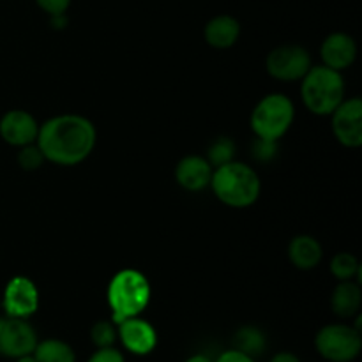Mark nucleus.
Instances as JSON below:
<instances>
[{"label": "nucleus", "mask_w": 362, "mask_h": 362, "mask_svg": "<svg viewBox=\"0 0 362 362\" xmlns=\"http://www.w3.org/2000/svg\"><path fill=\"white\" fill-rule=\"evenodd\" d=\"M184 362H212L209 359L207 356H204V354H197V356H191L189 359H186Z\"/></svg>", "instance_id": "obj_30"}, {"label": "nucleus", "mask_w": 362, "mask_h": 362, "mask_svg": "<svg viewBox=\"0 0 362 362\" xmlns=\"http://www.w3.org/2000/svg\"><path fill=\"white\" fill-rule=\"evenodd\" d=\"M320 55L324 66L341 73L356 62L357 45L352 35L345 34V32H332L322 42Z\"/></svg>", "instance_id": "obj_13"}, {"label": "nucleus", "mask_w": 362, "mask_h": 362, "mask_svg": "<svg viewBox=\"0 0 362 362\" xmlns=\"http://www.w3.org/2000/svg\"><path fill=\"white\" fill-rule=\"evenodd\" d=\"M271 362H303V361H300L299 357L292 352H279L272 357Z\"/></svg>", "instance_id": "obj_28"}, {"label": "nucleus", "mask_w": 362, "mask_h": 362, "mask_svg": "<svg viewBox=\"0 0 362 362\" xmlns=\"http://www.w3.org/2000/svg\"><path fill=\"white\" fill-rule=\"evenodd\" d=\"M212 362H257V361H255V357L247 356V354L240 352V350L232 349V350H226V352H223L218 359L212 361Z\"/></svg>", "instance_id": "obj_27"}, {"label": "nucleus", "mask_w": 362, "mask_h": 362, "mask_svg": "<svg viewBox=\"0 0 362 362\" xmlns=\"http://www.w3.org/2000/svg\"><path fill=\"white\" fill-rule=\"evenodd\" d=\"M2 308L7 318H30L39 308V290L34 281L16 276L4 288Z\"/></svg>", "instance_id": "obj_8"}, {"label": "nucleus", "mask_w": 362, "mask_h": 362, "mask_svg": "<svg viewBox=\"0 0 362 362\" xmlns=\"http://www.w3.org/2000/svg\"><path fill=\"white\" fill-rule=\"evenodd\" d=\"M300 98L315 115H331L345 99V81L339 71L327 66H311L300 80Z\"/></svg>", "instance_id": "obj_4"}, {"label": "nucleus", "mask_w": 362, "mask_h": 362, "mask_svg": "<svg viewBox=\"0 0 362 362\" xmlns=\"http://www.w3.org/2000/svg\"><path fill=\"white\" fill-rule=\"evenodd\" d=\"M32 354L37 362H76V354H74L73 346L55 338L37 341Z\"/></svg>", "instance_id": "obj_18"}, {"label": "nucleus", "mask_w": 362, "mask_h": 362, "mask_svg": "<svg viewBox=\"0 0 362 362\" xmlns=\"http://www.w3.org/2000/svg\"><path fill=\"white\" fill-rule=\"evenodd\" d=\"M14 362H37V361H35L34 354H28V356L18 357V359H14Z\"/></svg>", "instance_id": "obj_31"}, {"label": "nucleus", "mask_w": 362, "mask_h": 362, "mask_svg": "<svg viewBox=\"0 0 362 362\" xmlns=\"http://www.w3.org/2000/svg\"><path fill=\"white\" fill-rule=\"evenodd\" d=\"M90 339L98 349H106V346H113L119 339L117 336V327L113 322L99 320L98 324L92 325L90 329Z\"/></svg>", "instance_id": "obj_22"}, {"label": "nucleus", "mask_w": 362, "mask_h": 362, "mask_svg": "<svg viewBox=\"0 0 362 362\" xmlns=\"http://www.w3.org/2000/svg\"><path fill=\"white\" fill-rule=\"evenodd\" d=\"M73 0H35L39 9L45 11L48 16H57V14H66L71 7Z\"/></svg>", "instance_id": "obj_24"}, {"label": "nucleus", "mask_w": 362, "mask_h": 362, "mask_svg": "<svg viewBox=\"0 0 362 362\" xmlns=\"http://www.w3.org/2000/svg\"><path fill=\"white\" fill-rule=\"evenodd\" d=\"M204 37L207 45L216 49L232 48L240 37V23L230 14H218L211 18L204 28Z\"/></svg>", "instance_id": "obj_15"}, {"label": "nucleus", "mask_w": 362, "mask_h": 362, "mask_svg": "<svg viewBox=\"0 0 362 362\" xmlns=\"http://www.w3.org/2000/svg\"><path fill=\"white\" fill-rule=\"evenodd\" d=\"M265 345H267V339H265V334L258 327L246 325V327L237 331L235 349L240 350V352L247 354L251 357H257L264 352Z\"/></svg>", "instance_id": "obj_19"}, {"label": "nucleus", "mask_w": 362, "mask_h": 362, "mask_svg": "<svg viewBox=\"0 0 362 362\" xmlns=\"http://www.w3.org/2000/svg\"><path fill=\"white\" fill-rule=\"evenodd\" d=\"M362 303V292L359 283L339 281L338 286L332 290L331 308L336 317L339 318H352L359 315Z\"/></svg>", "instance_id": "obj_17"}, {"label": "nucleus", "mask_w": 362, "mask_h": 362, "mask_svg": "<svg viewBox=\"0 0 362 362\" xmlns=\"http://www.w3.org/2000/svg\"><path fill=\"white\" fill-rule=\"evenodd\" d=\"M98 140L94 124L76 113L57 115L46 120L37 133V147L46 161L74 166L92 154Z\"/></svg>", "instance_id": "obj_1"}, {"label": "nucleus", "mask_w": 362, "mask_h": 362, "mask_svg": "<svg viewBox=\"0 0 362 362\" xmlns=\"http://www.w3.org/2000/svg\"><path fill=\"white\" fill-rule=\"evenodd\" d=\"M332 133L336 140L349 148L362 145V101L359 98L343 99L341 105L331 113Z\"/></svg>", "instance_id": "obj_9"}, {"label": "nucleus", "mask_w": 362, "mask_h": 362, "mask_svg": "<svg viewBox=\"0 0 362 362\" xmlns=\"http://www.w3.org/2000/svg\"><path fill=\"white\" fill-rule=\"evenodd\" d=\"M331 274L338 281H350L357 276H361L359 260L352 253H338L331 260Z\"/></svg>", "instance_id": "obj_20"}, {"label": "nucleus", "mask_w": 362, "mask_h": 362, "mask_svg": "<svg viewBox=\"0 0 362 362\" xmlns=\"http://www.w3.org/2000/svg\"><path fill=\"white\" fill-rule=\"evenodd\" d=\"M324 257L322 244L311 235H297L288 244V258L293 267L300 271H311L320 264Z\"/></svg>", "instance_id": "obj_16"}, {"label": "nucleus", "mask_w": 362, "mask_h": 362, "mask_svg": "<svg viewBox=\"0 0 362 362\" xmlns=\"http://www.w3.org/2000/svg\"><path fill=\"white\" fill-rule=\"evenodd\" d=\"M151 283L140 271L124 269L117 272L106 292L113 324L117 325L126 318L140 317L151 303Z\"/></svg>", "instance_id": "obj_3"}, {"label": "nucleus", "mask_w": 362, "mask_h": 362, "mask_svg": "<svg viewBox=\"0 0 362 362\" xmlns=\"http://www.w3.org/2000/svg\"><path fill=\"white\" fill-rule=\"evenodd\" d=\"M315 349L329 362H352L362 350L361 331L346 324H331L315 336Z\"/></svg>", "instance_id": "obj_6"}, {"label": "nucleus", "mask_w": 362, "mask_h": 362, "mask_svg": "<svg viewBox=\"0 0 362 362\" xmlns=\"http://www.w3.org/2000/svg\"><path fill=\"white\" fill-rule=\"evenodd\" d=\"M87 362H126V359H124V354L115 346H106V349L95 350Z\"/></svg>", "instance_id": "obj_25"}, {"label": "nucleus", "mask_w": 362, "mask_h": 362, "mask_svg": "<svg viewBox=\"0 0 362 362\" xmlns=\"http://www.w3.org/2000/svg\"><path fill=\"white\" fill-rule=\"evenodd\" d=\"M39 126L34 117L25 110H9L0 119V136L13 147H25L35 144Z\"/></svg>", "instance_id": "obj_12"}, {"label": "nucleus", "mask_w": 362, "mask_h": 362, "mask_svg": "<svg viewBox=\"0 0 362 362\" xmlns=\"http://www.w3.org/2000/svg\"><path fill=\"white\" fill-rule=\"evenodd\" d=\"M21 151L18 152V165L21 166L27 172H34V170L41 168L42 163L46 161L45 156H42L41 148L37 147V144L25 145V147H20Z\"/></svg>", "instance_id": "obj_23"}, {"label": "nucleus", "mask_w": 362, "mask_h": 362, "mask_svg": "<svg viewBox=\"0 0 362 362\" xmlns=\"http://www.w3.org/2000/svg\"><path fill=\"white\" fill-rule=\"evenodd\" d=\"M49 23L55 28L67 27V14H57V16H49Z\"/></svg>", "instance_id": "obj_29"}, {"label": "nucleus", "mask_w": 362, "mask_h": 362, "mask_svg": "<svg viewBox=\"0 0 362 362\" xmlns=\"http://www.w3.org/2000/svg\"><path fill=\"white\" fill-rule=\"evenodd\" d=\"M265 67L274 80L299 81L311 69V57L303 46L283 45L269 53Z\"/></svg>", "instance_id": "obj_7"}, {"label": "nucleus", "mask_w": 362, "mask_h": 362, "mask_svg": "<svg viewBox=\"0 0 362 362\" xmlns=\"http://www.w3.org/2000/svg\"><path fill=\"white\" fill-rule=\"evenodd\" d=\"M2 322H4V318H0V329H2Z\"/></svg>", "instance_id": "obj_32"}, {"label": "nucleus", "mask_w": 362, "mask_h": 362, "mask_svg": "<svg viewBox=\"0 0 362 362\" xmlns=\"http://www.w3.org/2000/svg\"><path fill=\"white\" fill-rule=\"evenodd\" d=\"M296 119V106L285 94H269L258 101L251 113V129L257 138L278 141L285 136Z\"/></svg>", "instance_id": "obj_5"}, {"label": "nucleus", "mask_w": 362, "mask_h": 362, "mask_svg": "<svg viewBox=\"0 0 362 362\" xmlns=\"http://www.w3.org/2000/svg\"><path fill=\"white\" fill-rule=\"evenodd\" d=\"M212 172H214V168L207 161V158H202V156H186L177 165L175 180L186 191L198 193V191H204L211 184Z\"/></svg>", "instance_id": "obj_14"}, {"label": "nucleus", "mask_w": 362, "mask_h": 362, "mask_svg": "<svg viewBox=\"0 0 362 362\" xmlns=\"http://www.w3.org/2000/svg\"><path fill=\"white\" fill-rule=\"evenodd\" d=\"M233 154H235V144H233L232 138L219 136L209 147L207 161L211 163L212 168H218V166L233 161Z\"/></svg>", "instance_id": "obj_21"}, {"label": "nucleus", "mask_w": 362, "mask_h": 362, "mask_svg": "<svg viewBox=\"0 0 362 362\" xmlns=\"http://www.w3.org/2000/svg\"><path fill=\"white\" fill-rule=\"evenodd\" d=\"M37 334L25 318H6L0 329V356L18 359L34 352Z\"/></svg>", "instance_id": "obj_10"}, {"label": "nucleus", "mask_w": 362, "mask_h": 362, "mask_svg": "<svg viewBox=\"0 0 362 362\" xmlns=\"http://www.w3.org/2000/svg\"><path fill=\"white\" fill-rule=\"evenodd\" d=\"M117 336L124 349L134 356H148L158 346V332L154 325L140 317L126 318L117 324Z\"/></svg>", "instance_id": "obj_11"}, {"label": "nucleus", "mask_w": 362, "mask_h": 362, "mask_svg": "<svg viewBox=\"0 0 362 362\" xmlns=\"http://www.w3.org/2000/svg\"><path fill=\"white\" fill-rule=\"evenodd\" d=\"M274 151H276V141H269V140H262L258 138L257 144H255V158L258 161H269V159L274 158Z\"/></svg>", "instance_id": "obj_26"}, {"label": "nucleus", "mask_w": 362, "mask_h": 362, "mask_svg": "<svg viewBox=\"0 0 362 362\" xmlns=\"http://www.w3.org/2000/svg\"><path fill=\"white\" fill-rule=\"evenodd\" d=\"M209 186L216 198L233 209L251 207L260 197V179L251 166L239 161H230L212 172Z\"/></svg>", "instance_id": "obj_2"}]
</instances>
